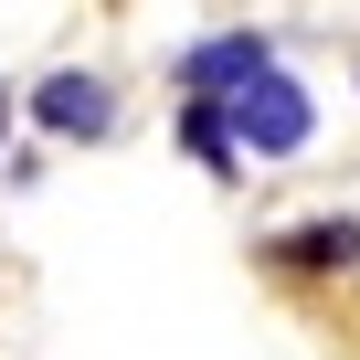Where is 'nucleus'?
Masks as SVG:
<instances>
[{"mask_svg":"<svg viewBox=\"0 0 360 360\" xmlns=\"http://www.w3.org/2000/svg\"><path fill=\"white\" fill-rule=\"evenodd\" d=\"M223 106V127H233V148H255V159H286V148H307V85H286L276 64H255L233 96H212Z\"/></svg>","mask_w":360,"mask_h":360,"instance_id":"obj_1","label":"nucleus"},{"mask_svg":"<svg viewBox=\"0 0 360 360\" xmlns=\"http://www.w3.org/2000/svg\"><path fill=\"white\" fill-rule=\"evenodd\" d=\"M32 117H43L53 138H106V117H117V96H106L96 75H53V85L32 96Z\"/></svg>","mask_w":360,"mask_h":360,"instance_id":"obj_2","label":"nucleus"},{"mask_svg":"<svg viewBox=\"0 0 360 360\" xmlns=\"http://www.w3.org/2000/svg\"><path fill=\"white\" fill-rule=\"evenodd\" d=\"M255 64H276L265 32H223V43H202V53H180V85H191V96H233Z\"/></svg>","mask_w":360,"mask_h":360,"instance_id":"obj_3","label":"nucleus"},{"mask_svg":"<svg viewBox=\"0 0 360 360\" xmlns=\"http://www.w3.org/2000/svg\"><path fill=\"white\" fill-rule=\"evenodd\" d=\"M276 255H286V265H307V276H328V265H349V255H360V233H349V223H297Z\"/></svg>","mask_w":360,"mask_h":360,"instance_id":"obj_4","label":"nucleus"},{"mask_svg":"<svg viewBox=\"0 0 360 360\" xmlns=\"http://www.w3.org/2000/svg\"><path fill=\"white\" fill-rule=\"evenodd\" d=\"M180 138H191V159H202V169H233V127H223V106H212V96H191Z\"/></svg>","mask_w":360,"mask_h":360,"instance_id":"obj_5","label":"nucleus"},{"mask_svg":"<svg viewBox=\"0 0 360 360\" xmlns=\"http://www.w3.org/2000/svg\"><path fill=\"white\" fill-rule=\"evenodd\" d=\"M0 127H11V96H0Z\"/></svg>","mask_w":360,"mask_h":360,"instance_id":"obj_6","label":"nucleus"}]
</instances>
